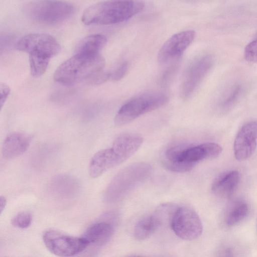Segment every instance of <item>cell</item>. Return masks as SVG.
<instances>
[{"label": "cell", "mask_w": 257, "mask_h": 257, "mask_svg": "<svg viewBox=\"0 0 257 257\" xmlns=\"http://www.w3.org/2000/svg\"><path fill=\"white\" fill-rule=\"evenodd\" d=\"M11 92L9 85L5 82H1L0 84V106L1 109L7 101Z\"/></svg>", "instance_id": "obj_25"}, {"label": "cell", "mask_w": 257, "mask_h": 257, "mask_svg": "<svg viewBox=\"0 0 257 257\" xmlns=\"http://www.w3.org/2000/svg\"><path fill=\"white\" fill-rule=\"evenodd\" d=\"M32 215L28 212H21L15 215L11 220L12 224L19 228H28L32 222Z\"/></svg>", "instance_id": "obj_22"}, {"label": "cell", "mask_w": 257, "mask_h": 257, "mask_svg": "<svg viewBox=\"0 0 257 257\" xmlns=\"http://www.w3.org/2000/svg\"><path fill=\"white\" fill-rule=\"evenodd\" d=\"M43 239L51 253L61 257L74 256L84 250L89 244L82 237L72 236L54 230L45 231Z\"/></svg>", "instance_id": "obj_7"}, {"label": "cell", "mask_w": 257, "mask_h": 257, "mask_svg": "<svg viewBox=\"0 0 257 257\" xmlns=\"http://www.w3.org/2000/svg\"><path fill=\"white\" fill-rule=\"evenodd\" d=\"M257 140V120L244 124L235 137L233 150L235 158L244 161L249 158L255 150Z\"/></svg>", "instance_id": "obj_12"}, {"label": "cell", "mask_w": 257, "mask_h": 257, "mask_svg": "<svg viewBox=\"0 0 257 257\" xmlns=\"http://www.w3.org/2000/svg\"><path fill=\"white\" fill-rule=\"evenodd\" d=\"M196 33L193 30L177 33L167 39L160 49L157 59L165 64L179 58L193 41Z\"/></svg>", "instance_id": "obj_11"}, {"label": "cell", "mask_w": 257, "mask_h": 257, "mask_svg": "<svg viewBox=\"0 0 257 257\" xmlns=\"http://www.w3.org/2000/svg\"><path fill=\"white\" fill-rule=\"evenodd\" d=\"M213 64L210 55H204L191 61L185 72L180 88V95L187 99L194 93Z\"/></svg>", "instance_id": "obj_10"}, {"label": "cell", "mask_w": 257, "mask_h": 257, "mask_svg": "<svg viewBox=\"0 0 257 257\" xmlns=\"http://www.w3.org/2000/svg\"><path fill=\"white\" fill-rule=\"evenodd\" d=\"M128 70V64L124 62L120 64L116 69L110 73V78L113 81H119L123 78Z\"/></svg>", "instance_id": "obj_24"}, {"label": "cell", "mask_w": 257, "mask_h": 257, "mask_svg": "<svg viewBox=\"0 0 257 257\" xmlns=\"http://www.w3.org/2000/svg\"><path fill=\"white\" fill-rule=\"evenodd\" d=\"M159 227V224L153 214L145 217L138 221L136 224L134 236L138 240L146 239Z\"/></svg>", "instance_id": "obj_20"}, {"label": "cell", "mask_w": 257, "mask_h": 257, "mask_svg": "<svg viewBox=\"0 0 257 257\" xmlns=\"http://www.w3.org/2000/svg\"><path fill=\"white\" fill-rule=\"evenodd\" d=\"M249 207L247 203L242 199L235 200L228 207L225 222L228 226L234 225L242 221L248 214Z\"/></svg>", "instance_id": "obj_19"}, {"label": "cell", "mask_w": 257, "mask_h": 257, "mask_svg": "<svg viewBox=\"0 0 257 257\" xmlns=\"http://www.w3.org/2000/svg\"><path fill=\"white\" fill-rule=\"evenodd\" d=\"M106 38L101 34H92L82 39L76 48V53L86 54H100V51L105 46Z\"/></svg>", "instance_id": "obj_18"}, {"label": "cell", "mask_w": 257, "mask_h": 257, "mask_svg": "<svg viewBox=\"0 0 257 257\" xmlns=\"http://www.w3.org/2000/svg\"><path fill=\"white\" fill-rule=\"evenodd\" d=\"M214 257H235V254L231 247L225 246L217 250Z\"/></svg>", "instance_id": "obj_26"}, {"label": "cell", "mask_w": 257, "mask_h": 257, "mask_svg": "<svg viewBox=\"0 0 257 257\" xmlns=\"http://www.w3.org/2000/svg\"><path fill=\"white\" fill-rule=\"evenodd\" d=\"M113 233V226L107 220L96 222L85 231L82 237L88 243L96 246L106 244Z\"/></svg>", "instance_id": "obj_16"}, {"label": "cell", "mask_w": 257, "mask_h": 257, "mask_svg": "<svg viewBox=\"0 0 257 257\" xmlns=\"http://www.w3.org/2000/svg\"><path fill=\"white\" fill-rule=\"evenodd\" d=\"M105 60L100 54L75 53L56 69L54 79L65 86H72L84 80H90L103 71Z\"/></svg>", "instance_id": "obj_3"}, {"label": "cell", "mask_w": 257, "mask_h": 257, "mask_svg": "<svg viewBox=\"0 0 257 257\" xmlns=\"http://www.w3.org/2000/svg\"><path fill=\"white\" fill-rule=\"evenodd\" d=\"M125 161L119 151L113 146L110 148L100 150L96 153L90 161L89 175L92 178H97Z\"/></svg>", "instance_id": "obj_13"}, {"label": "cell", "mask_w": 257, "mask_h": 257, "mask_svg": "<svg viewBox=\"0 0 257 257\" xmlns=\"http://www.w3.org/2000/svg\"><path fill=\"white\" fill-rule=\"evenodd\" d=\"M127 257H146V256H140V255H134V256H127Z\"/></svg>", "instance_id": "obj_28"}, {"label": "cell", "mask_w": 257, "mask_h": 257, "mask_svg": "<svg viewBox=\"0 0 257 257\" xmlns=\"http://www.w3.org/2000/svg\"><path fill=\"white\" fill-rule=\"evenodd\" d=\"M168 97L161 93H148L136 96L126 102L116 113L114 123L121 126L127 124L146 113L165 105Z\"/></svg>", "instance_id": "obj_6"}, {"label": "cell", "mask_w": 257, "mask_h": 257, "mask_svg": "<svg viewBox=\"0 0 257 257\" xmlns=\"http://www.w3.org/2000/svg\"><path fill=\"white\" fill-rule=\"evenodd\" d=\"M151 166L146 162L133 163L118 172L112 178L104 193L109 203L117 202L143 183L150 176Z\"/></svg>", "instance_id": "obj_4"}, {"label": "cell", "mask_w": 257, "mask_h": 257, "mask_svg": "<svg viewBox=\"0 0 257 257\" xmlns=\"http://www.w3.org/2000/svg\"><path fill=\"white\" fill-rule=\"evenodd\" d=\"M240 181V174L237 171H231L221 175L213 182V193L222 198L230 197L236 189Z\"/></svg>", "instance_id": "obj_17"}, {"label": "cell", "mask_w": 257, "mask_h": 257, "mask_svg": "<svg viewBox=\"0 0 257 257\" xmlns=\"http://www.w3.org/2000/svg\"><path fill=\"white\" fill-rule=\"evenodd\" d=\"M31 142V137L22 132H13L5 138L2 146V154L7 159H14L23 154Z\"/></svg>", "instance_id": "obj_15"}, {"label": "cell", "mask_w": 257, "mask_h": 257, "mask_svg": "<svg viewBox=\"0 0 257 257\" xmlns=\"http://www.w3.org/2000/svg\"><path fill=\"white\" fill-rule=\"evenodd\" d=\"M244 57L247 61L257 63V39L252 40L246 46Z\"/></svg>", "instance_id": "obj_23"}, {"label": "cell", "mask_w": 257, "mask_h": 257, "mask_svg": "<svg viewBox=\"0 0 257 257\" xmlns=\"http://www.w3.org/2000/svg\"><path fill=\"white\" fill-rule=\"evenodd\" d=\"M17 48L29 54V56L50 59L61 50V46L55 38L49 34L40 33L24 36L18 42Z\"/></svg>", "instance_id": "obj_8"}, {"label": "cell", "mask_w": 257, "mask_h": 257, "mask_svg": "<svg viewBox=\"0 0 257 257\" xmlns=\"http://www.w3.org/2000/svg\"><path fill=\"white\" fill-rule=\"evenodd\" d=\"M170 227L177 236L186 240L198 238L203 231L202 223L197 213L186 206H178Z\"/></svg>", "instance_id": "obj_9"}, {"label": "cell", "mask_w": 257, "mask_h": 257, "mask_svg": "<svg viewBox=\"0 0 257 257\" xmlns=\"http://www.w3.org/2000/svg\"><path fill=\"white\" fill-rule=\"evenodd\" d=\"M7 204V200L4 196L0 197V213L2 214Z\"/></svg>", "instance_id": "obj_27"}, {"label": "cell", "mask_w": 257, "mask_h": 257, "mask_svg": "<svg viewBox=\"0 0 257 257\" xmlns=\"http://www.w3.org/2000/svg\"><path fill=\"white\" fill-rule=\"evenodd\" d=\"M48 189L49 192L55 197L69 198L74 197L79 193L80 184L78 179L73 176L59 174L50 180Z\"/></svg>", "instance_id": "obj_14"}, {"label": "cell", "mask_w": 257, "mask_h": 257, "mask_svg": "<svg viewBox=\"0 0 257 257\" xmlns=\"http://www.w3.org/2000/svg\"><path fill=\"white\" fill-rule=\"evenodd\" d=\"M222 151L221 146L215 143L172 146L163 152L161 161L167 169L183 173L191 170L201 161L217 157Z\"/></svg>", "instance_id": "obj_1"}, {"label": "cell", "mask_w": 257, "mask_h": 257, "mask_svg": "<svg viewBox=\"0 0 257 257\" xmlns=\"http://www.w3.org/2000/svg\"><path fill=\"white\" fill-rule=\"evenodd\" d=\"M24 13L37 22L49 24L62 22L74 13L75 8L71 3L59 1H34L23 7Z\"/></svg>", "instance_id": "obj_5"}, {"label": "cell", "mask_w": 257, "mask_h": 257, "mask_svg": "<svg viewBox=\"0 0 257 257\" xmlns=\"http://www.w3.org/2000/svg\"><path fill=\"white\" fill-rule=\"evenodd\" d=\"M145 4L140 1H107L94 4L83 12L81 21L86 25H106L127 21L141 12Z\"/></svg>", "instance_id": "obj_2"}, {"label": "cell", "mask_w": 257, "mask_h": 257, "mask_svg": "<svg viewBox=\"0 0 257 257\" xmlns=\"http://www.w3.org/2000/svg\"><path fill=\"white\" fill-rule=\"evenodd\" d=\"M242 92V85L240 84H234L225 93L220 103V107L223 109L231 107L238 99Z\"/></svg>", "instance_id": "obj_21"}]
</instances>
